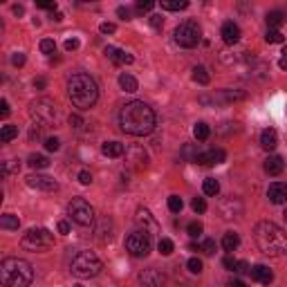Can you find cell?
Masks as SVG:
<instances>
[{"instance_id":"cell-58","label":"cell","mask_w":287,"mask_h":287,"mask_svg":"<svg viewBox=\"0 0 287 287\" xmlns=\"http://www.w3.org/2000/svg\"><path fill=\"white\" fill-rule=\"evenodd\" d=\"M70 123H72L74 128H81L83 126V119L79 117V115H72V117H70Z\"/></svg>"},{"instance_id":"cell-32","label":"cell","mask_w":287,"mask_h":287,"mask_svg":"<svg viewBox=\"0 0 287 287\" xmlns=\"http://www.w3.org/2000/svg\"><path fill=\"white\" fill-rule=\"evenodd\" d=\"M27 164H30L32 168H36V170H43V168H47V166H49V160L45 155H30Z\"/></svg>"},{"instance_id":"cell-53","label":"cell","mask_w":287,"mask_h":287,"mask_svg":"<svg viewBox=\"0 0 287 287\" xmlns=\"http://www.w3.org/2000/svg\"><path fill=\"white\" fill-rule=\"evenodd\" d=\"M0 115H2V117H9V103H7V99L0 101Z\"/></svg>"},{"instance_id":"cell-39","label":"cell","mask_w":287,"mask_h":287,"mask_svg":"<svg viewBox=\"0 0 287 287\" xmlns=\"http://www.w3.org/2000/svg\"><path fill=\"white\" fill-rule=\"evenodd\" d=\"M200 251H205L206 256H213V253H215V240L206 238L205 243H202V247H200Z\"/></svg>"},{"instance_id":"cell-47","label":"cell","mask_w":287,"mask_h":287,"mask_svg":"<svg viewBox=\"0 0 287 287\" xmlns=\"http://www.w3.org/2000/svg\"><path fill=\"white\" fill-rule=\"evenodd\" d=\"M99 30H101V34H115V30H117V27H115L112 23H101V27H99Z\"/></svg>"},{"instance_id":"cell-19","label":"cell","mask_w":287,"mask_h":287,"mask_svg":"<svg viewBox=\"0 0 287 287\" xmlns=\"http://www.w3.org/2000/svg\"><path fill=\"white\" fill-rule=\"evenodd\" d=\"M283 168H285V162L278 155L267 157V162H265V173H267V175H281Z\"/></svg>"},{"instance_id":"cell-18","label":"cell","mask_w":287,"mask_h":287,"mask_svg":"<svg viewBox=\"0 0 287 287\" xmlns=\"http://www.w3.org/2000/svg\"><path fill=\"white\" fill-rule=\"evenodd\" d=\"M106 56H108V59H110L115 65H123V63L130 65L132 61H135V59L130 56V54H126L123 49H117V47H106Z\"/></svg>"},{"instance_id":"cell-60","label":"cell","mask_w":287,"mask_h":287,"mask_svg":"<svg viewBox=\"0 0 287 287\" xmlns=\"http://www.w3.org/2000/svg\"><path fill=\"white\" fill-rule=\"evenodd\" d=\"M14 14H16V16H23V14H25V9H23L20 5H16V7H14Z\"/></svg>"},{"instance_id":"cell-23","label":"cell","mask_w":287,"mask_h":287,"mask_svg":"<svg viewBox=\"0 0 287 287\" xmlns=\"http://www.w3.org/2000/svg\"><path fill=\"white\" fill-rule=\"evenodd\" d=\"M119 88L123 90V92H137V79L132 77V74H128V72H123V74H119Z\"/></svg>"},{"instance_id":"cell-48","label":"cell","mask_w":287,"mask_h":287,"mask_svg":"<svg viewBox=\"0 0 287 287\" xmlns=\"http://www.w3.org/2000/svg\"><path fill=\"white\" fill-rule=\"evenodd\" d=\"M36 5L41 7V9H56V2H52V0H41V2H36Z\"/></svg>"},{"instance_id":"cell-61","label":"cell","mask_w":287,"mask_h":287,"mask_svg":"<svg viewBox=\"0 0 287 287\" xmlns=\"http://www.w3.org/2000/svg\"><path fill=\"white\" fill-rule=\"evenodd\" d=\"M229 287H247V285H245L243 281H231V285H229Z\"/></svg>"},{"instance_id":"cell-52","label":"cell","mask_w":287,"mask_h":287,"mask_svg":"<svg viewBox=\"0 0 287 287\" xmlns=\"http://www.w3.org/2000/svg\"><path fill=\"white\" fill-rule=\"evenodd\" d=\"M11 63H14V65H18V68H20V65H25V54H14V56H11Z\"/></svg>"},{"instance_id":"cell-62","label":"cell","mask_w":287,"mask_h":287,"mask_svg":"<svg viewBox=\"0 0 287 287\" xmlns=\"http://www.w3.org/2000/svg\"><path fill=\"white\" fill-rule=\"evenodd\" d=\"M52 18L56 20V23H61V20H63V14H61V11H56V14H52Z\"/></svg>"},{"instance_id":"cell-44","label":"cell","mask_w":287,"mask_h":287,"mask_svg":"<svg viewBox=\"0 0 287 287\" xmlns=\"http://www.w3.org/2000/svg\"><path fill=\"white\" fill-rule=\"evenodd\" d=\"M153 7H155V2H153V0H146V2H144V0H139V2H137V11H139V14H144V11H153Z\"/></svg>"},{"instance_id":"cell-13","label":"cell","mask_w":287,"mask_h":287,"mask_svg":"<svg viewBox=\"0 0 287 287\" xmlns=\"http://www.w3.org/2000/svg\"><path fill=\"white\" fill-rule=\"evenodd\" d=\"M224 160H227V153L222 148H213V151H206V153H198L193 162L200 166H215V164H222Z\"/></svg>"},{"instance_id":"cell-50","label":"cell","mask_w":287,"mask_h":287,"mask_svg":"<svg viewBox=\"0 0 287 287\" xmlns=\"http://www.w3.org/2000/svg\"><path fill=\"white\" fill-rule=\"evenodd\" d=\"M34 88H36V90H45V88H47V79H45V77H39V79L34 81Z\"/></svg>"},{"instance_id":"cell-33","label":"cell","mask_w":287,"mask_h":287,"mask_svg":"<svg viewBox=\"0 0 287 287\" xmlns=\"http://www.w3.org/2000/svg\"><path fill=\"white\" fill-rule=\"evenodd\" d=\"M14 137H18V128L16 126H2V130H0V141H2V144L11 141Z\"/></svg>"},{"instance_id":"cell-16","label":"cell","mask_w":287,"mask_h":287,"mask_svg":"<svg viewBox=\"0 0 287 287\" xmlns=\"http://www.w3.org/2000/svg\"><path fill=\"white\" fill-rule=\"evenodd\" d=\"M249 274H251V278L256 283H260V285H269V283L274 281V272L267 265H256V267L249 269Z\"/></svg>"},{"instance_id":"cell-35","label":"cell","mask_w":287,"mask_h":287,"mask_svg":"<svg viewBox=\"0 0 287 287\" xmlns=\"http://www.w3.org/2000/svg\"><path fill=\"white\" fill-rule=\"evenodd\" d=\"M157 249H160L162 256H170L173 249H175V245H173V240H170V238H162L160 243H157Z\"/></svg>"},{"instance_id":"cell-29","label":"cell","mask_w":287,"mask_h":287,"mask_svg":"<svg viewBox=\"0 0 287 287\" xmlns=\"http://www.w3.org/2000/svg\"><path fill=\"white\" fill-rule=\"evenodd\" d=\"M189 7L186 0H162V9L164 11H182Z\"/></svg>"},{"instance_id":"cell-37","label":"cell","mask_w":287,"mask_h":287,"mask_svg":"<svg viewBox=\"0 0 287 287\" xmlns=\"http://www.w3.org/2000/svg\"><path fill=\"white\" fill-rule=\"evenodd\" d=\"M41 52H43V54H54V52H56V43H54V39H43V41H41Z\"/></svg>"},{"instance_id":"cell-25","label":"cell","mask_w":287,"mask_h":287,"mask_svg":"<svg viewBox=\"0 0 287 287\" xmlns=\"http://www.w3.org/2000/svg\"><path fill=\"white\" fill-rule=\"evenodd\" d=\"M265 20H267V27H269V30H278V27H281V25L287 20V16L283 14L281 9H274V11H269Z\"/></svg>"},{"instance_id":"cell-21","label":"cell","mask_w":287,"mask_h":287,"mask_svg":"<svg viewBox=\"0 0 287 287\" xmlns=\"http://www.w3.org/2000/svg\"><path fill=\"white\" fill-rule=\"evenodd\" d=\"M101 153L106 157H122L126 153V146H123L122 141H106L101 146Z\"/></svg>"},{"instance_id":"cell-5","label":"cell","mask_w":287,"mask_h":287,"mask_svg":"<svg viewBox=\"0 0 287 287\" xmlns=\"http://www.w3.org/2000/svg\"><path fill=\"white\" fill-rule=\"evenodd\" d=\"M101 269H103L101 260H99L92 251H79L77 256L72 258V265H70V272L77 278H92V276H97Z\"/></svg>"},{"instance_id":"cell-40","label":"cell","mask_w":287,"mask_h":287,"mask_svg":"<svg viewBox=\"0 0 287 287\" xmlns=\"http://www.w3.org/2000/svg\"><path fill=\"white\" fill-rule=\"evenodd\" d=\"M191 206H193L195 213H205V211H206V202H205V198H193Z\"/></svg>"},{"instance_id":"cell-15","label":"cell","mask_w":287,"mask_h":287,"mask_svg":"<svg viewBox=\"0 0 287 287\" xmlns=\"http://www.w3.org/2000/svg\"><path fill=\"white\" fill-rule=\"evenodd\" d=\"M267 198L272 205H283V202H287V184L285 182H274V184H269Z\"/></svg>"},{"instance_id":"cell-1","label":"cell","mask_w":287,"mask_h":287,"mask_svg":"<svg viewBox=\"0 0 287 287\" xmlns=\"http://www.w3.org/2000/svg\"><path fill=\"white\" fill-rule=\"evenodd\" d=\"M119 126L132 137H144L155 130V112L144 101H130L119 112Z\"/></svg>"},{"instance_id":"cell-27","label":"cell","mask_w":287,"mask_h":287,"mask_svg":"<svg viewBox=\"0 0 287 287\" xmlns=\"http://www.w3.org/2000/svg\"><path fill=\"white\" fill-rule=\"evenodd\" d=\"M130 162L137 166V168H144L146 166V153H144V148H130Z\"/></svg>"},{"instance_id":"cell-42","label":"cell","mask_w":287,"mask_h":287,"mask_svg":"<svg viewBox=\"0 0 287 287\" xmlns=\"http://www.w3.org/2000/svg\"><path fill=\"white\" fill-rule=\"evenodd\" d=\"M45 148H47L49 153H56L61 148V141L56 139V137H47V139H45Z\"/></svg>"},{"instance_id":"cell-4","label":"cell","mask_w":287,"mask_h":287,"mask_svg":"<svg viewBox=\"0 0 287 287\" xmlns=\"http://www.w3.org/2000/svg\"><path fill=\"white\" fill-rule=\"evenodd\" d=\"M34 281V269L23 258H5L0 263V283L5 287H27Z\"/></svg>"},{"instance_id":"cell-46","label":"cell","mask_w":287,"mask_h":287,"mask_svg":"<svg viewBox=\"0 0 287 287\" xmlns=\"http://www.w3.org/2000/svg\"><path fill=\"white\" fill-rule=\"evenodd\" d=\"M77 180L81 182V184H85V186H88L90 182H92V175H90L88 170H81V173H79V175H77Z\"/></svg>"},{"instance_id":"cell-59","label":"cell","mask_w":287,"mask_h":287,"mask_svg":"<svg viewBox=\"0 0 287 287\" xmlns=\"http://www.w3.org/2000/svg\"><path fill=\"white\" fill-rule=\"evenodd\" d=\"M68 231H70V224L65 222V220H61V222H59V234H68Z\"/></svg>"},{"instance_id":"cell-22","label":"cell","mask_w":287,"mask_h":287,"mask_svg":"<svg viewBox=\"0 0 287 287\" xmlns=\"http://www.w3.org/2000/svg\"><path fill=\"white\" fill-rule=\"evenodd\" d=\"M112 220L110 218H101V222H99L97 227V238L101 240V243H108V240L112 238Z\"/></svg>"},{"instance_id":"cell-64","label":"cell","mask_w":287,"mask_h":287,"mask_svg":"<svg viewBox=\"0 0 287 287\" xmlns=\"http://www.w3.org/2000/svg\"><path fill=\"white\" fill-rule=\"evenodd\" d=\"M285 218H287V211H285Z\"/></svg>"},{"instance_id":"cell-45","label":"cell","mask_w":287,"mask_h":287,"mask_svg":"<svg viewBox=\"0 0 287 287\" xmlns=\"http://www.w3.org/2000/svg\"><path fill=\"white\" fill-rule=\"evenodd\" d=\"M43 128H45V123H39V122H36L34 126H32V130H30V139H39V137L43 135Z\"/></svg>"},{"instance_id":"cell-20","label":"cell","mask_w":287,"mask_h":287,"mask_svg":"<svg viewBox=\"0 0 287 287\" xmlns=\"http://www.w3.org/2000/svg\"><path fill=\"white\" fill-rule=\"evenodd\" d=\"M260 146H263L265 151H274V148L278 146V132L274 130V128L263 130V135H260Z\"/></svg>"},{"instance_id":"cell-28","label":"cell","mask_w":287,"mask_h":287,"mask_svg":"<svg viewBox=\"0 0 287 287\" xmlns=\"http://www.w3.org/2000/svg\"><path fill=\"white\" fill-rule=\"evenodd\" d=\"M18 170H20V164H18V160L2 162V166H0V177L5 180V177H9L11 173H18Z\"/></svg>"},{"instance_id":"cell-12","label":"cell","mask_w":287,"mask_h":287,"mask_svg":"<svg viewBox=\"0 0 287 287\" xmlns=\"http://www.w3.org/2000/svg\"><path fill=\"white\" fill-rule=\"evenodd\" d=\"M27 186H32V189H36V191L52 193V191L59 189V182L54 180V177H49V175H39V173H34V175L27 177Z\"/></svg>"},{"instance_id":"cell-36","label":"cell","mask_w":287,"mask_h":287,"mask_svg":"<svg viewBox=\"0 0 287 287\" xmlns=\"http://www.w3.org/2000/svg\"><path fill=\"white\" fill-rule=\"evenodd\" d=\"M182 206H184V202H182L180 195H170V198H168V209L173 211V213H180Z\"/></svg>"},{"instance_id":"cell-38","label":"cell","mask_w":287,"mask_h":287,"mask_svg":"<svg viewBox=\"0 0 287 287\" xmlns=\"http://www.w3.org/2000/svg\"><path fill=\"white\" fill-rule=\"evenodd\" d=\"M265 41H267V43H272V45L283 43V34L278 30H267V34H265Z\"/></svg>"},{"instance_id":"cell-11","label":"cell","mask_w":287,"mask_h":287,"mask_svg":"<svg viewBox=\"0 0 287 287\" xmlns=\"http://www.w3.org/2000/svg\"><path fill=\"white\" fill-rule=\"evenodd\" d=\"M139 283L144 287H162L166 283V274L157 267H148L139 272Z\"/></svg>"},{"instance_id":"cell-24","label":"cell","mask_w":287,"mask_h":287,"mask_svg":"<svg viewBox=\"0 0 287 287\" xmlns=\"http://www.w3.org/2000/svg\"><path fill=\"white\" fill-rule=\"evenodd\" d=\"M238 245H240V236L236 234V231H227V234H224V238H222V249L224 251H236V249H238Z\"/></svg>"},{"instance_id":"cell-56","label":"cell","mask_w":287,"mask_h":287,"mask_svg":"<svg viewBox=\"0 0 287 287\" xmlns=\"http://www.w3.org/2000/svg\"><path fill=\"white\" fill-rule=\"evenodd\" d=\"M117 16H119V18H123V20H130V9H126V7H119Z\"/></svg>"},{"instance_id":"cell-8","label":"cell","mask_w":287,"mask_h":287,"mask_svg":"<svg viewBox=\"0 0 287 287\" xmlns=\"http://www.w3.org/2000/svg\"><path fill=\"white\" fill-rule=\"evenodd\" d=\"M126 251L135 258H144L151 253V234L146 231H132L126 238Z\"/></svg>"},{"instance_id":"cell-63","label":"cell","mask_w":287,"mask_h":287,"mask_svg":"<svg viewBox=\"0 0 287 287\" xmlns=\"http://www.w3.org/2000/svg\"><path fill=\"white\" fill-rule=\"evenodd\" d=\"M74 287H83V285H74Z\"/></svg>"},{"instance_id":"cell-51","label":"cell","mask_w":287,"mask_h":287,"mask_svg":"<svg viewBox=\"0 0 287 287\" xmlns=\"http://www.w3.org/2000/svg\"><path fill=\"white\" fill-rule=\"evenodd\" d=\"M236 265H238V260H234V258H231V256H227V258H224V267H227V269L236 272Z\"/></svg>"},{"instance_id":"cell-9","label":"cell","mask_w":287,"mask_h":287,"mask_svg":"<svg viewBox=\"0 0 287 287\" xmlns=\"http://www.w3.org/2000/svg\"><path fill=\"white\" fill-rule=\"evenodd\" d=\"M200 27L193 23V20H186V23L177 25V30H175V43L180 45V47H195V45L200 43Z\"/></svg>"},{"instance_id":"cell-34","label":"cell","mask_w":287,"mask_h":287,"mask_svg":"<svg viewBox=\"0 0 287 287\" xmlns=\"http://www.w3.org/2000/svg\"><path fill=\"white\" fill-rule=\"evenodd\" d=\"M202 191H205V195H218V193H220V184H218V180H213V177L205 180V184H202Z\"/></svg>"},{"instance_id":"cell-31","label":"cell","mask_w":287,"mask_h":287,"mask_svg":"<svg viewBox=\"0 0 287 287\" xmlns=\"http://www.w3.org/2000/svg\"><path fill=\"white\" fill-rule=\"evenodd\" d=\"M193 135H195V139H198V141H206V139H209V135H211V128L206 126L205 122H200V123H195Z\"/></svg>"},{"instance_id":"cell-55","label":"cell","mask_w":287,"mask_h":287,"mask_svg":"<svg viewBox=\"0 0 287 287\" xmlns=\"http://www.w3.org/2000/svg\"><path fill=\"white\" fill-rule=\"evenodd\" d=\"M283 56H281V61H278V68L281 70H287V47H283Z\"/></svg>"},{"instance_id":"cell-43","label":"cell","mask_w":287,"mask_h":287,"mask_svg":"<svg viewBox=\"0 0 287 287\" xmlns=\"http://www.w3.org/2000/svg\"><path fill=\"white\" fill-rule=\"evenodd\" d=\"M186 231H189L191 238H198V236L202 234V224H200V222H191L189 227H186Z\"/></svg>"},{"instance_id":"cell-49","label":"cell","mask_w":287,"mask_h":287,"mask_svg":"<svg viewBox=\"0 0 287 287\" xmlns=\"http://www.w3.org/2000/svg\"><path fill=\"white\" fill-rule=\"evenodd\" d=\"M162 25H164V18H162V16H151V27L162 30Z\"/></svg>"},{"instance_id":"cell-54","label":"cell","mask_w":287,"mask_h":287,"mask_svg":"<svg viewBox=\"0 0 287 287\" xmlns=\"http://www.w3.org/2000/svg\"><path fill=\"white\" fill-rule=\"evenodd\" d=\"M249 272V265L245 263V260H238V265H236V274H247Z\"/></svg>"},{"instance_id":"cell-3","label":"cell","mask_w":287,"mask_h":287,"mask_svg":"<svg viewBox=\"0 0 287 287\" xmlns=\"http://www.w3.org/2000/svg\"><path fill=\"white\" fill-rule=\"evenodd\" d=\"M68 97L74 108H79V110H90L99 101V88L90 74L77 72L68 79Z\"/></svg>"},{"instance_id":"cell-41","label":"cell","mask_w":287,"mask_h":287,"mask_svg":"<svg viewBox=\"0 0 287 287\" xmlns=\"http://www.w3.org/2000/svg\"><path fill=\"white\" fill-rule=\"evenodd\" d=\"M186 267H189L191 274H200L202 272V260H200V258H191L189 263H186Z\"/></svg>"},{"instance_id":"cell-6","label":"cell","mask_w":287,"mask_h":287,"mask_svg":"<svg viewBox=\"0 0 287 287\" xmlns=\"http://www.w3.org/2000/svg\"><path fill=\"white\" fill-rule=\"evenodd\" d=\"M68 215L79 227H92L94 224V209L83 198H72V202L68 205Z\"/></svg>"},{"instance_id":"cell-17","label":"cell","mask_w":287,"mask_h":287,"mask_svg":"<svg viewBox=\"0 0 287 287\" xmlns=\"http://www.w3.org/2000/svg\"><path fill=\"white\" fill-rule=\"evenodd\" d=\"M220 34H222V41L227 45H236L240 41V27L234 20H229V23L222 25V32H220Z\"/></svg>"},{"instance_id":"cell-14","label":"cell","mask_w":287,"mask_h":287,"mask_svg":"<svg viewBox=\"0 0 287 287\" xmlns=\"http://www.w3.org/2000/svg\"><path fill=\"white\" fill-rule=\"evenodd\" d=\"M135 220H137V224L141 227V231H146V234H157V229H160L157 220L153 218L148 209H137Z\"/></svg>"},{"instance_id":"cell-7","label":"cell","mask_w":287,"mask_h":287,"mask_svg":"<svg viewBox=\"0 0 287 287\" xmlns=\"http://www.w3.org/2000/svg\"><path fill=\"white\" fill-rule=\"evenodd\" d=\"M20 245L27 251H45V249H49L54 245V234L47 231V229H30L23 236Z\"/></svg>"},{"instance_id":"cell-30","label":"cell","mask_w":287,"mask_h":287,"mask_svg":"<svg viewBox=\"0 0 287 287\" xmlns=\"http://www.w3.org/2000/svg\"><path fill=\"white\" fill-rule=\"evenodd\" d=\"M193 81L200 83V85H209V83H211V77H209V72H206V68H202V65L193 68Z\"/></svg>"},{"instance_id":"cell-57","label":"cell","mask_w":287,"mask_h":287,"mask_svg":"<svg viewBox=\"0 0 287 287\" xmlns=\"http://www.w3.org/2000/svg\"><path fill=\"white\" fill-rule=\"evenodd\" d=\"M79 47V41L77 39H68L65 41V49H68V52H72V49H77Z\"/></svg>"},{"instance_id":"cell-10","label":"cell","mask_w":287,"mask_h":287,"mask_svg":"<svg viewBox=\"0 0 287 287\" xmlns=\"http://www.w3.org/2000/svg\"><path fill=\"white\" fill-rule=\"evenodd\" d=\"M32 117L39 123H45V126H47V123H54L59 119V110H56L54 101H49V99H39V101L32 103Z\"/></svg>"},{"instance_id":"cell-26","label":"cell","mask_w":287,"mask_h":287,"mask_svg":"<svg viewBox=\"0 0 287 287\" xmlns=\"http://www.w3.org/2000/svg\"><path fill=\"white\" fill-rule=\"evenodd\" d=\"M0 227H2V229H7V231H18V227H20L18 215L5 213V215H2V218H0Z\"/></svg>"},{"instance_id":"cell-2","label":"cell","mask_w":287,"mask_h":287,"mask_svg":"<svg viewBox=\"0 0 287 287\" xmlns=\"http://www.w3.org/2000/svg\"><path fill=\"white\" fill-rule=\"evenodd\" d=\"M253 236H256L258 249H260L265 256L278 258V256H285L287 253V234L276 222H269V220L258 222Z\"/></svg>"}]
</instances>
